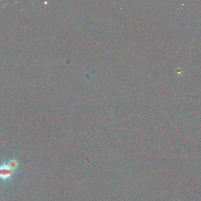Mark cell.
<instances>
[{"label":"cell","mask_w":201,"mask_h":201,"mask_svg":"<svg viewBox=\"0 0 201 201\" xmlns=\"http://www.w3.org/2000/svg\"><path fill=\"white\" fill-rule=\"evenodd\" d=\"M15 170H14L8 164H3L0 166V178L3 180H7L12 176Z\"/></svg>","instance_id":"cell-1"},{"label":"cell","mask_w":201,"mask_h":201,"mask_svg":"<svg viewBox=\"0 0 201 201\" xmlns=\"http://www.w3.org/2000/svg\"><path fill=\"white\" fill-rule=\"evenodd\" d=\"M8 165L11 167L13 169L15 170L17 168L18 165V162L16 160L13 159V160H11V161L9 162Z\"/></svg>","instance_id":"cell-2"}]
</instances>
